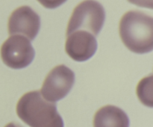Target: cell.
Listing matches in <instances>:
<instances>
[{"label":"cell","mask_w":153,"mask_h":127,"mask_svg":"<svg viewBox=\"0 0 153 127\" xmlns=\"http://www.w3.org/2000/svg\"><path fill=\"white\" fill-rule=\"evenodd\" d=\"M127 1L138 7H146L153 10V0H127Z\"/></svg>","instance_id":"11"},{"label":"cell","mask_w":153,"mask_h":127,"mask_svg":"<svg viewBox=\"0 0 153 127\" xmlns=\"http://www.w3.org/2000/svg\"><path fill=\"white\" fill-rule=\"evenodd\" d=\"M4 127H22L18 123H14V122H11V123H7V125H5Z\"/></svg>","instance_id":"12"},{"label":"cell","mask_w":153,"mask_h":127,"mask_svg":"<svg viewBox=\"0 0 153 127\" xmlns=\"http://www.w3.org/2000/svg\"><path fill=\"white\" fill-rule=\"evenodd\" d=\"M40 27V16L26 5L13 10L7 22V31L10 36H23L30 41H32L37 35Z\"/></svg>","instance_id":"6"},{"label":"cell","mask_w":153,"mask_h":127,"mask_svg":"<svg viewBox=\"0 0 153 127\" xmlns=\"http://www.w3.org/2000/svg\"><path fill=\"white\" fill-rule=\"evenodd\" d=\"M93 125L94 127H128L129 119L123 110L107 105L95 113Z\"/></svg>","instance_id":"8"},{"label":"cell","mask_w":153,"mask_h":127,"mask_svg":"<svg viewBox=\"0 0 153 127\" xmlns=\"http://www.w3.org/2000/svg\"><path fill=\"white\" fill-rule=\"evenodd\" d=\"M16 111L20 120L30 127H64L55 103L44 99L39 91L22 95L16 104Z\"/></svg>","instance_id":"2"},{"label":"cell","mask_w":153,"mask_h":127,"mask_svg":"<svg viewBox=\"0 0 153 127\" xmlns=\"http://www.w3.org/2000/svg\"><path fill=\"white\" fill-rule=\"evenodd\" d=\"M0 56L3 63L13 69H22L31 63L34 50L31 42L21 35H10L1 45Z\"/></svg>","instance_id":"4"},{"label":"cell","mask_w":153,"mask_h":127,"mask_svg":"<svg viewBox=\"0 0 153 127\" xmlns=\"http://www.w3.org/2000/svg\"><path fill=\"white\" fill-rule=\"evenodd\" d=\"M136 94L143 105L153 108V74L140 80L136 88Z\"/></svg>","instance_id":"9"},{"label":"cell","mask_w":153,"mask_h":127,"mask_svg":"<svg viewBox=\"0 0 153 127\" xmlns=\"http://www.w3.org/2000/svg\"><path fill=\"white\" fill-rule=\"evenodd\" d=\"M74 83V72L64 65H57L45 78L40 94L46 101L55 103L68 95Z\"/></svg>","instance_id":"5"},{"label":"cell","mask_w":153,"mask_h":127,"mask_svg":"<svg viewBox=\"0 0 153 127\" xmlns=\"http://www.w3.org/2000/svg\"><path fill=\"white\" fill-rule=\"evenodd\" d=\"M119 34L124 46L135 54L153 50V17L139 10L126 12L121 18Z\"/></svg>","instance_id":"1"},{"label":"cell","mask_w":153,"mask_h":127,"mask_svg":"<svg viewBox=\"0 0 153 127\" xmlns=\"http://www.w3.org/2000/svg\"><path fill=\"white\" fill-rule=\"evenodd\" d=\"M97 49L95 36L86 31H76L67 36L65 51L72 59L84 62L92 57Z\"/></svg>","instance_id":"7"},{"label":"cell","mask_w":153,"mask_h":127,"mask_svg":"<svg viewBox=\"0 0 153 127\" xmlns=\"http://www.w3.org/2000/svg\"><path fill=\"white\" fill-rule=\"evenodd\" d=\"M105 19L104 7L95 0H85L73 10L67 25L66 36L73 31H86L97 36Z\"/></svg>","instance_id":"3"},{"label":"cell","mask_w":153,"mask_h":127,"mask_svg":"<svg viewBox=\"0 0 153 127\" xmlns=\"http://www.w3.org/2000/svg\"><path fill=\"white\" fill-rule=\"evenodd\" d=\"M46 8L54 9L64 4L67 0H37Z\"/></svg>","instance_id":"10"}]
</instances>
